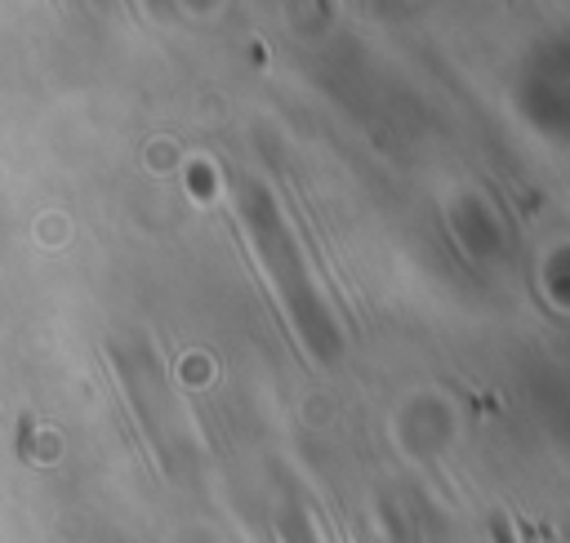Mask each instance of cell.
<instances>
[{
    "label": "cell",
    "mask_w": 570,
    "mask_h": 543,
    "mask_svg": "<svg viewBox=\"0 0 570 543\" xmlns=\"http://www.w3.org/2000/svg\"><path fill=\"white\" fill-rule=\"evenodd\" d=\"M490 530H494V543H517V539H512V530H508V521H494Z\"/></svg>",
    "instance_id": "6da1fadb"
}]
</instances>
